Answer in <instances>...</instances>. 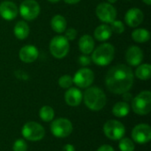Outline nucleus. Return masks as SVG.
<instances>
[{
	"label": "nucleus",
	"mask_w": 151,
	"mask_h": 151,
	"mask_svg": "<svg viewBox=\"0 0 151 151\" xmlns=\"http://www.w3.org/2000/svg\"><path fill=\"white\" fill-rule=\"evenodd\" d=\"M107 88L113 94L122 95L128 92L134 84V73L132 69L123 64L112 66L105 77Z\"/></svg>",
	"instance_id": "nucleus-1"
},
{
	"label": "nucleus",
	"mask_w": 151,
	"mask_h": 151,
	"mask_svg": "<svg viewBox=\"0 0 151 151\" xmlns=\"http://www.w3.org/2000/svg\"><path fill=\"white\" fill-rule=\"evenodd\" d=\"M85 105L91 111H101L106 104L107 97L104 90L98 87H90L86 89L83 95Z\"/></svg>",
	"instance_id": "nucleus-2"
},
{
	"label": "nucleus",
	"mask_w": 151,
	"mask_h": 151,
	"mask_svg": "<svg viewBox=\"0 0 151 151\" xmlns=\"http://www.w3.org/2000/svg\"><path fill=\"white\" fill-rule=\"evenodd\" d=\"M92 52L91 60L97 65L105 66L113 60L115 49L110 43H104Z\"/></svg>",
	"instance_id": "nucleus-3"
},
{
	"label": "nucleus",
	"mask_w": 151,
	"mask_h": 151,
	"mask_svg": "<svg viewBox=\"0 0 151 151\" xmlns=\"http://www.w3.org/2000/svg\"><path fill=\"white\" fill-rule=\"evenodd\" d=\"M132 110L134 113L143 116L151 111V93L149 90L142 91L132 99Z\"/></svg>",
	"instance_id": "nucleus-4"
},
{
	"label": "nucleus",
	"mask_w": 151,
	"mask_h": 151,
	"mask_svg": "<svg viewBox=\"0 0 151 151\" xmlns=\"http://www.w3.org/2000/svg\"><path fill=\"white\" fill-rule=\"evenodd\" d=\"M22 136L30 142H38L45 136V130L42 125L35 121L26 123L21 129Z\"/></svg>",
	"instance_id": "nucleus-5"
},
{
	"label": "nucleus",
	"mask_w": 151,
	"mask_h": 151,
	"mask_svg": "<svg viewBox=\"0 0 151 151\" xmlns=\"http://www.w3.org/2000/svg\"><path fill=\"white\" fill-rule=\"evenodd\" d=\"M73 130L72 122L65 118H59L50 124V132L57 138H65L69 136Z\"/></svg>",
	"instance_id": "nucleus-6"
},
{
	"label": "nucleus",
	"mask_w": 151,
	"mask_h": 151,
	"mask_svg": "<svg viewBox=\"0 0 151 151\" xmlns=\"http://www.w3.org/2000/svg\"><path fill=\"white\" fill-rule=\"evenodd\" d=\"M104 133L110 140L119 141L126 134V127L120 121L111 119L104 125Z\"/></svg>",
	"instance_id": "nucleus-7"
},
{
	"label": "nucleus",
	"mask_w": 151,
	"mask_h": 151,
	"mask_svg": "<svg viewBox=\"0 0 151 151\" xmlns=\"http://www.w3.org/2000/svg\"><path fill=\"white\" fill-rule=\"evenodd\" d=\"M68 40L63 35H57L53 37L50 43V50L56 58H64L69 52Z\"/></svg>",
	"instance_id": "nucleus-8"
},
{
	"label": "nucleus",
	"mask_w": 151,
	"mask_h": 151,
	"mask_svg": "<svg viewBox=\"0 0 151 151\" xmlns=\"http://www.w3.org/2000/svg\"><path fill=\"white\" fill-rule=\"evenodd\" d=\"M19 13L26 20H33L40 13V5L35 0H24L19 6Z\"/></svg>",
	"instance_id": "nucleus-9"
},
{
	"label": "nucleus",
	"mask_w": 151,
	"mask_h": 151,
	"mask_svg": "<svg viewBox=\"0 0 151 151\" xmlns=\"http://www.w3.org/2000/svg\"><path fill=\"white\" fill-rule=\"evenodd\" d=\"M95 75L92 70L88 68H81L78 70L77 73L74 74L73 81L77 87L81 88H86L93 83Z\"/></svg>",
	"instance_id": "nucleus-10"
},
{
	"label": "nucleus",
	"mask_w": 151,
	"mask_h": 151,
	"mask_svg": "<svg viewBox=\"0 0 151 151\" xmlns=\"http://www.w3.org/2000/svg\"><path fill=\"white\" fill-rule=\"evenodd\" d=\"M133 141L139 144H146L151 140V127L148 124H139L132 130Z\"/></svg>",
	"instance_id": "nucleus-11"
},
{
	"label": "nucleus",
	"mask_w": 151,
	"mask_h": 151,
	"mask_svg": "<svg viewBox=\"0 0 151 151\" xmlns=\"http://www.w3.org/2000/svg\"><path fill=\"white\" fill-rule=\"evenodd\" d=\"M96 13L98 19L105 23H111L117 17L116 9L109 3L99 4L96 7Z\"/></svg>",
	"instance_id": "nucleus-12"
},
{
	"label": "nucleus",
	"mask_w": 151,
	"mask_h": 151,
	"mask_svg": "<svg viewBox=\"0 0 151 151\" xmlns=\"http://www.w3.org/2000/svg\"><path fill=\"white\" fill-rule=\"evenodd\" d=\"M18 7L13 2L4 1L0 4V16L6 20L14 19L18 15Z\"/></svg>",
	"instance_id": "nucleus-13"
},
{
	"label": "nucleus",
	"mask_w": 151,
	"mask_h": 151,
	"mask_svg": "<svg viewBox=\"0 0 151 151\" xmlns=\"http://www.w3.org/2000/svg\"><path fill=\"white\" fill-rule=\"evenodd\" d=\"M143 12H142V10L138 8H132L128 10L125 16L126 23L131 27H136L139 25H141L143 21Z\"/></svg>",
	"instance_id": "nucleus-14"
},
{
	"label": "nucleus",
	"mask_w": 151,
	"mask_h": 151,
	"mask_svg": "<svg viewBox=\"0 0 151 151\" xmlns=\"http://www.w3.org/2000/svg\"><path fill=\"white\" fill-rule=\"evenodd\" d=\"M126 59L130 65L137 66L143 60V52L141 48L137 46H131L127 50Z\"/></svg>",
	"instance_id": "nucleus-15"
},
{
	"label": "nucleus",
	"mask_w": 151,
	"mask_h": 151,
	"mask_svg": "<svg viewBox=\"0 0 151 151\" xmlns=\"http://www.w3.org/2000/svg\"><path fill=\"white\" fill-rule=\"evenodd\" d=\"M83 98L81 91L77 88H69L65 93V101L69 106H78L81 104Z\"/></svg>",
	"instance_id": "nucleus-16"
},
{
	"label": "nucleus",
	"mask_w": 151,
	"mask_h": 151,
	"mask_svg": "<svg viewBox=\"0 0 151 151\" xmlns=\"http://www.w3.org/2000/svg\"><path fill=\"white\" fill-rule=\"evenodd\" d=\"M38 50L34 45H26L22 47L19 53L20 60L24 63H32L35 61L38 58Z\"/></svg>",
	"instance_id": "nucleus-17"
},
{
	"label": "nucleus",
	"mask_w": 151,
	"mask_h": 151,
	"mask_svg": "<svg viewBox=\"0 0 151 151\" xmlns=\"http://www.w3.org/2000/svg\"><path fill=\"white\" fill-rule=\"evenodd\" d=\"M94 47H95V42L92 36H90L89 35H84L81 37L79 41V48L83 54L85 55L90 54L94 50Z\"/></svg>",
	"instance_id": "nucleus-18"
},
{
	"label": "nucleus",
	"mask_w": 151,
	"mask_h": 151,
	"mask_svg": "<svg viewBox=\"0 0 151 151\" xmlns=\"http://www.w3.org/2000/svg\"><path fill=\"white\" fill-rule=\"evenodd\" d=\"M112 35V31L108 25H100L98 26L95 31H94V35L95 38L99 41V42H104L111 38Z\"/></svg>",
	"instance_id": "nucleus-19"
},
{
	"label": "nucleus",
	"mask_w": 151,
	"mask_h": 151,
	"mask_svg": "<svg viewBox=\"0 0 151 151\" xmlns=\"http://www.w3.org/2000/svg\"><path fill=\"white\" fill-rule=\"evenodd\" d=\"M50 26L51 28L53 29V31H55L56 33L61 34L63 32L65 31L66 29V19H65V17H63L62 15H55L50 21Z\"/></svg>",
	"instance_id": "nucleus-20"
},
{
	"label": "nucleus",
	"mask_w": 151,
	"mask_h": 151,
	"mask_svg": "<svg viewBox=\"0 0 151 151\" xmlns=\"http://www.w3.org/2000/svg\"><path fill=\"white\" fill-rule=\"evenodd\" d=\"M13 32H14V35L18 39L24 40L28 36L30 30H29V27H28L27 23L23 20H20L16 23Z\"/></svg>",
	"instance_id": "nucleus-21"
},
{
	"label": "nucleus",
	"mask_w": 151,
	"mask_h": 151,
	"mask_svg": "<svg viewBox=\"0 0 151 151\" xmlns=\"http://www.w3.org/2000/svg\"><path fill=\"white\" fill-rule=\"evenodd\" d=\"M130 106L127 102H118L112 108V114L118 118H124L128 115Z\"/></svg>",
	"instance_id": "nucleus-22"
},
{
	"label": "nucleus",
	"mask_w": 151,
	"mask_h": 151,
	"mask_svg": "<svg viewBox=\"0 0 151 151\" xmlns=\"http://www.w3.org/2000/svg\"><path fill=\"white\" fill-rule=\"evenodd\" d=\"M132 38L134 42L139 43L146 42L150 38V34L147 29L144 28H138L133 31L132 33Z\"/></svg>",
	"instance_id": "nucleus-23"
},
{
	"label": "nucleus",
	"mask_w": 151,
	"mask_h": 151,
	"mask_svg": "<svg viewBox=\"0 0 151 151\" xmlns=\"http://www.w3.org/2000/svg\"><path fill=\"white\" fill-rule=\"evenodd\" d=\"M135 76L142 81H148L151 76V65L150 64H143L135 70Z\"/></svg>",
	"instance_id": "nucleus-24"
},
{
	"label": "nucleus",
	"mask_w": 151,
	"mask_h": 151,
	"mask_svg": "<svg viewBox=\"0 0 151 151\" xmlns=\"http://www.w3.org/2000/svg\"><path fill=\"white\" fill-rule=\"evenodd\" d=\"M55 112L52 107L49 105L42 106L39 111V117L44 122H50L54 119Z\"/></svg>",
	"instance_id": "nucleus-25"
},
{
	"label": "nucleus",
	"mask_w": 151,
	"mask_h": 151,
	"mask_svg": "<svg viewBox=\"0 0 151 151\" xmlns=\"http://www.w3.org/2000/svg\"><path fill=\"white\" fill-rule=\"evenodd\" d=\"M119 148L120 151H134L135 145L130 138L123 137L119 140Z\"/></svg>",
	"instance_id": "nucleus-26"
},
{
	"label": "nucleus",
	"mask_w": 151,
	"mask_h": 151,
	"mask_svg": "<svg viewBox=\"0 0 151 151\" xmlns=\"http://www.w3.org/2000/svg\"><path fill=\"white\" fill-rule=\"evenodd\" d=\"M73 81V78L70 75H63L59 78L58 80V85L62 88H69L72 87Z\"/></svg>",
	"instance_id": "nucleus-27"
},
{
	"label": "nucleus",
	"mask_w": 151,
	"mask_h": 151,
	"mask_svg": "<svg viewBox=\"0 0 151 151\" xmlns=\"http://www.w3.org/2000/svg\"><path fill=\"white\" fill-rule=\"evenodd\" d=\"M111 29L112 32L116 33V34H122L124 31H125V26L124 24L122 23V21L120 20H113L111 23Z\"/></svg>",
	"instance_id": "nucleus-28"
},
{
	"label": "nucleus",
	"mask_w": 151,
	"mask_h": 151,
	"mask_svg": "<svg viewBox=\"0 0 151 151\" xmlns=\"http://www.w3.org/2000/svg\"><path fill=\"white\" fill-rule=\"evenodd\" d=\"M13 151H27V144L23 139H18L14 142L12 146Z\"/></svg>",
	"instance_id": "nucleus-29"
},
{
	"label": "nucleus",
	"mask_w": 151,
	"mask_h": 151,
	"mask_svg": "<svg viewBox=\"0 0 151 151\" xmlns=\"http://www.w3.org/2000/svg\"><path fill=\"white\" fill-rule=\"evenodd\" d=\"M77 36V30L75 28H68V29H65V38L68 40V41H73L76 38Z\"/></svg>",
	"instance_id": "nucleus-30"
},
{
	"label": "nucleus",
	"mask_w": 151,
	"mask_h": 151,
	"mask_svg": "<svg viewBox=\"0 0 151 151\" xmlns=\"http://www.w3.org/2000/svg\"><path fill=\"white\" fill-rule=\"evenodd\" d=\"M91 58L88 56V55H81L79 59H78V62L82 66H87V65H89L91 64Z\"/></svg>",
	"instance_id": "nucleus-31"
},
{
	"label": "nucleus",
	"mask_w": 151,
	"mask_h": 151,
	"mask_svg": "<svg viewBox=\"0 0 151 151\" xmlns=\"http://www.w3.org/2000/svg\"><path fill=\"white\" fill-rule=\"evenodd\" d=\"M96 151H115L114 149L111 146V145H108V144H104V145H102L101 147L98 148V150Z\"/></svg>",
	"instance_id": "nucleus-32"
},
{
	"label": "nucleus",
	"mask_w": 151,
	"mask_h": 151,
	"mask_svg": "<svg viewBox=\"0 0 151 151\" xmlns=\"http://www.w3.org/2000/svg\"><path fill=\"white\" fill-rule=\"evenodd\" d=\"M62 151H75V148L73 145L68 143V144H65L63 149H62Z\"/></svg>",
	"instance_id": "nucleus-33"
},
{
	"label": "nucleus",
	"mask_w": 151,
	"mask_h": 151,
	"mask_svg": "<svg viewBox=\"0 0 151 151\" xmlns=\"http://www.w3.org/2000/svg\"><path fill=\"white\" fill-rule=\"evenodd\" d=\"M122 95H123V98H124L125 102H128V101H130V100L133 99V98H132V95L129 94L128 92H126V93H124V94H122Z\"/></svg>",
	"instance_id": "nucleus-34"
},
{
	"label": "nucleus",
	"mask_w": 151,
	"mask_h": 151,
	"mask_svg": "<svg viewBox=\"0 0 151 151\" xmlns=\"http://www.w3.org/2000/svg\"><path fill=\"white\" fill-rule=\"evenodd\" d=\"M66 4H77L79 3L81 0H64Z\"/></svg>",
	"instance_id": "nucleus-35"
},
{
	"label": "nucleus",
	"mask_w": 151,
	"mask_h": 151,
	"mask_svg": "<svg viewBox=\"0 0 151 151\" xmlns=\"http://www.w3.org/2000/svg\"><path fill=\"white\" fill-rule=\"evenodd\" d=\"M146 4H148V5H150L151 4V0H142Z\"/></svg>",
	"instance_id": "nucleus-36"
},
{
	"label": "nucleus",
	"mask_w": 151,
	"mask_h": 151,
	"mask_svg": "<svg viewBox=\"0 0 151 151\" xmlns=\"http://www.w3.org/2000/svg\"><path fill=\"white\" fill-rule=\"evenodd\" d=\"M108 2H109V3H111V4H113V3H116V2H117V0H108Z\"/></svg>",
	"instance_id": "nucleus-37"
},
{
	"label": "nucleus",
	"mask_w": 151,
	"mask_h": 151,
	"mask_svg": "<svg viewBox=\"0 0 151 151\" xmlns=\"http://www.w3.org/2000/svg\"><path fill=\"white\" fill-rule=\"evenodd\" d=\"M49 2H51V3H57V2H58V1H60V0H48Z\"/></svg>",
	"instance_id": "nucleus-38"
}]
</instances>
